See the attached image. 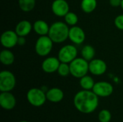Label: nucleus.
Wrapping results in <instances>:
<instances>
[{
	"label": "nucleus",
	"mask_w": 123,
	"mask_h": 122,
	"mask_svg": "<svg viewBox=\"0 0 123 122\" xmlns=\"http://www.w3.org/2000/svg\"><path fill=\"white\" fill-rule=\"evenodd\" d=\"M53 43L48 35L40 36L35 45V52L40 57L48 55L53 50Z\"/></svg>",
	"instance_id": "4"
},
{
	"label": "nucleus",
	"mask_w": 123,
	"mask_h": 122,
	"mask_svg": "<svg viewBox=\"0 0 123 122\" xmlns=\"http://www.w3.org/2000/svg\"><path fill=\"white\" fill-rule=\"evenodd\" d=\"M19 36L15 31L6 30L1 35V44L6 49H11L17 45Z\"/></svg>",
	"instance_id": "8"
},
{
	"label": "nucleus",
	"mask_w": 123,
	"mask_h": 122,
	"mask_svg": "<svg viewBox=\"0 0 123 122\" xmlns=\"http://www.w3.org/2000/svg\"><path fill=\"white\" fill-rule=\"evenodd\" d=\"M64 93L63 91L58 88H52L46 92V98L50 102L58 103L63 100Z\"/></svg>",
	"instance_id": "16"
},
{
	"label": "nucleus",
	"mask_w": 123,
	"mask_h": 122,
	"mask_svg": "<svg viewBox=\"0 0 123 122\" xmlns=\"http://www.w3.org/2000/svg\"><path fill=\"white\" fill-rule=\"evenodd\" d=\"M33 29L32 24L28 20H22L19 22L14 29V31L19 37L27 36Z\"/></svg>",
	"instance_id": "15"
},
{
	"label": "nucleus",
	"mask_w": 123,
	"mask_h": 122,
	"mask_svg": "<svg viewBox=\"0 0 123 122\" xmlns=\"http://www.w3.org/2000/svg\"><path fill=\"white\" fill-rule=\"evenodd\" d=\"M109 3L112 7H119L121 6L122 0H110Z\"/></svg>",
	"instance_id": "27"
},
{
	"label": "nucleus",
	"mask_w": 123,
	"mask_h": 122,
	"mask_svg": "<svg viewBox=\"0 0 123 122\" xmlns=\"http://www.w3.org/2000/svg\"><path fill=\"white\" fill-rule=\"evenodd\" d=\"M64 20L65 22L71 27L75 26L79 22V17L76 14H75L73 12H68L66 16L64 17Z\"/></svg>",
	"instance_id": "23"
},
{
	"label": "nucleus",
	"mask_w": 123,
	"mask_h": 122,
	"mask_svg": "<svg viewBox=\"0 0 123 122\" xmlns=\"http://www.w3.org/2000/svg\"><path fill=\"white\" fill-rule=\"evenodd\" d=\"M78 50L74 45H66L58 51V58L61 63H70L77 58Z\"/></svg>",
	"instance_id": "6"
},
{
	"label": "nucleus",
	"mask_w": 123,
	"mask_h": 122,
	"mask_svg": "<svg viewBox=\"0 0 123 122\" xmlns=\"http://www.w3.org/2000/svg\"><path fill=\"white\" fill-rule=\"evenodd\" d=\"M74 104L76 109L83 114H91L99 105V96L93 91L82 90L74 96Z\"/></svg>",
	"instance_id": "1"
},
{
	"label": "nucleus",
	"mask_w": 123,
	"mask_h": 122,
	"mask_svg": "<svg viewBox=\"0 0 123 122\" xmlns=\"http://www.w3.org/2000/svg\"><path fill=\"white\" fill-rule=\"evenodd\" d=\"M32 27L35 32L40 36L48 35L50 29V26L48 25V24L45 21L42 19H38L35 21L32 24Z\"/></svg>",
	"instance_id": "17"
},
{
	"label": "nucleus",
	"mask_w": 123,
	"mask_h": 122,
	"mask_svg": "<svg viewBox=\"0 0 123 122\" xmlns=\"http://www.w3.org/2000/svg\"><path fill=\"white\" fill-rule=\"evenodd\" d=\"M79 84L84 90H92L95 83L92 76L86 75L80 78Z\"/></svg>",
	"instance_id": "22"
},
{
	"label": "nucleus",
	"mask_w": 123,
	"mask_h": 122,
	"mask_svg": "<svg viewBox=\"0 0 123 122\" xmlns=\"http://www.w3.org/2000/svg\"><path fill=\"white\" fill-rule=\"evenodd\" d=\"M114 23L117 29L123 31V14H120L117 16L115 19Z\"/></svg>",
	"instance_id": "26"
},
{
	"label": "nucleus",
	"mask_w": 123,
	"mask_h": 122,
	"mask_svg": "<svg viewBox=\"0 0 123 122\" xmlns=\"http://www.w3.org/2000/svg\"><path fill=\"white\" fill-rule=\"evenodd\" d=\"M93 92L99 97H108L113 93L114 88L112 85L107 81H99L95 83L93 88Z\"/></svg>",
	"instance_id": "9"
},
{
	"label": "nucleus",
	"mask_w": 123,
	"mask_h": 122,
	"mask_svg": "<svg viewBox=\"0 0 123 122\" xmlns=\"http://www.w3.org/2000/svg\"><path fill=\"white\" fill-rule=\"evenodd\" d=\"M16 85L14 75L9 70H2L0 73V91L8 92L14 89Z\"/></svg>",
	"instance_id": "7"
},
{
	"label": "nucleus",
	"mask_w": 123,
	"mask_h": 122,
	"mask_svg": "<svg viewBox=\"0 0 123 122\" xmlns=\"http://www.w3.org/2000/svg\"><path fill=\"white\" fill-rule=\"evenodd\" d=\"M69 29L66 22L61 21L55 22L50 26L48 35L54 43H63L68 39Z\"/></svg>",
	"instance_id": "2"
},
{
	"label": "nucleus",
	"mask_w": 123,
	"mask_h": 122,
	"mask_svg": "<svg viewBox=\"0 0 123 122\" xmlns=\"http://www.w3.org/2000/svg\"><path fill=\"white\" fill-rule=\"evenodd\" d=\"M27 122V121H22V122Z\"/></svg>",
	"instance_id": "30"
},
{
	"label": "nucleus",
	"mask_w": 123,
	"mask_h": 122,
	"mask_svg": "<svg viewBox=\"0 0 123 122\" xmlns=\"http://www.w3.org/2000/svg\"><path fill=\"white\" fill-rule=\"evenodd\" d=\"M57 72L59 74V76H61V77H66V76H68L69 74H71L69 63H61Z\"/></svg>",
	"instance_id": "24"
},
{
	"label": "nucleus",
	"mask_w": 123,
	"mask_h": 122,
	"mask_svg": "<svg viewBox=\"0 0 123 122\" xmlns=\"http://www.w3.org/2000/svg\"><path fill=\"white\" fill-rule=\"evenodd\" d=\"M26 42V40H25V37H19L18 38V42H17V45L19 46H22L25 44Z\"/></svg>",
	"instance_id": "28"
},
{
	"label": "nucleus",
	"mask_w": 123,
	"mask_h": 122,
	"mask_svg": "<svg viewBox=\"0 0 123 122\" xmlns=\"http://www.w3.org/2000/svg\"><path fill=\"white\" fill-rule=\"evenodd\" d=\"M27 99L31 105L39 107L45 103L47 99L46 93L40 88H32L27 91Z\"/></svg>",
	"instance_id": "5"
},
{
	"label": "nucleus",
	"mask_w": 123,
	"mask_h": 122,
	"mask_svg": "<svg viewBox=\"0 0 123 122\" xmlns=\"http://www.w3.org/2000/svg\"><path fill=\"white\" fill-rule=\"evenodd\" d=\"M53 13L59 17H64L69 12V4L66 0H54L51 4Z\"/></svg>",
	"instance_id": "12"
},
{
	"label": "nucleus",
	"mask_w": 123,
	"mask_h": 122,
	"mask_svg": "<svg viewBox=\"0 0 123 122\" xmlns=\"http://www.w3.org/2000/svg\"><path fill=\"white\" fill-rule=\"evenodd\" d=\"M68 39L74 45L82 44L86 39V35L84 29L79 26H73L69 29Z\"/></svg>",
	"instance_id": "11"
},
{
	"label": "nucleus",
	"mask_w": 123,
	"mask_h": 122,
	"mask_svg": "<svg viewBox=\"0 0 123 122\" xmlns=\"http://www.w3.org/2000/svg\"><path fill=\"white\" fill-rule=\"evenodd\" d=\"M61 61L58 58L48 57L46 58L42 63L41 67L43 70L46 73H53L58 71V67L61 64Z\"/></svg>",
	"instance_id": "13"
},
{
	"label": "nucleus",
	"mask_w": 123,
	"mask_h": 122,
	"mask_svg": "<svg viewBox=\"0 0 123 122\" xmlns=\"http://www.w3.org/2000/svg\"><path fill=\"white\" fill-rule=\"evenodd\" d=\"M97 6V0H81V8L82 11L86 14H90L93 12Z\"/></svg>",
	"instance_id": "19"
},
{
	"label": "nucleus",
	"mask_w": 123,
	"mask_h": 122,
	"mask_svg": "<svg viewBox=\"0 0 123 122\" xmlns=\"http://www.w3.org/2000/svg\"><path fill=\"white\" fill-rule=\"evenodd\" d=\"M18 4L22 11L30 12L35 8L36 0H18Z\"/></svg>",
	"instance_id": "21"
},
{
	"label": "nucleus",
	"mask_w": 123,
	"mask_h": 122,
	"mask_svg": "<svg viewBox=\"0 0 123 122\" xmlns=\"http://www.w3.org/2000/svg\"><path fill=\"white\" fill-rule=\"evenodd\" d=\"M121 8L123 9V0H122V3H121Z\"/></svg>",
	"instance_id": "29"
},
{
	"label": "nucleus",
	"mask_w": 123,
	"mask_h": 122,
	"mask_svg": "<svg viewBox=\"0 0 123 122\" xmlns=\"http://www.w3.org/2000/svg\"><path fill=\"white\" fill-rule=\"evenodd\" d=\"M107 69V63L102 59L94 58L89 62V70L94 76H102L106 73Z\"/></svg>",
	"instance_id": "10"
},
{
	"label": "nucleus",
	"mask_w": 123,
	"mask_h": 122,
	"mask_svg": "<svg viewBox=\"0 0 123 122\" xmlns=\"http://www.w3.org/2000/svg\"><path fill=\"white\" fill-rule=\"evenodd\" d=\"M0 105L5 110H12L16 105V99L14 96L8 92H1L0 94Z\"/></svg>",
	"instance_id": "14"
},
{
	"label": "nucleus",
	"mask_w": 123,
	"mask_h": 122,
	"mask_svg": "<svg viewBox=\"0 0 123 122\" xmlns=\"http://www.w3.org/2000/svg\"><path fill=\"white\" fill-rule=\"evenodd\" d=\"M98 119L100 122H110L112 119V115L110 111L107 109L102 110L99 113Z\"/></svg>",
	"instance_id": "25"
},
{
	"label": "nucleus",
	"mask_w": 123,
	"mask_h": 122,
	"mask_svg": "<svg viewBox=\"0 0 123 122\" xmlns=\"http://www.w3.org/2000/svg\"><path fill=\"white\" fill-rule=\"evenodd\" d=\"M81 54V57L84 59H85L86 60L89 62L94 58L96 51H95V49L94 48V47H92V45H86L82 47Z\"/></svg>",
	"instance_id": "20"
},
{
	"label": "nucleus",
	"mask_w": 123,
	"mask_h": 122,
	"mask_svg": "<svg viewBox=\"0 0 123 122\" xmlns=\"http://www.w3.org/2000/svg\"><path fill=\"white\" fill-rule=\"evenodd\" d=\"M71 75L76 78H81L87 75L89 70V62L81 58H76L69 63Z\"/></svg>",
	"instance_id": "3"
},
{
	"label": "nucleus",
	"mask_w": 123,
	"mask_h": 122,
	"mask_svg": "<svg viewBox=\"0 0 123 122\" xmlns=\"http://www.w3.org/2000/svg\"><path fill=\"white\" fill-rule=\"evenodd\" d=\"M14 55L9 49H4L0 52V61L6 66L11 65L14 62Z\"/></svg>",
	"instance_id": "18"
}]
</instances>
